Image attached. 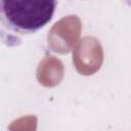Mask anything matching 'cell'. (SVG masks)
Here are the masks:
<instances>
[{"mask_svg":"<svg viewBox=\"0 0 131 131\" xmlns=\"http://www.w3.org/2000/svg\"><path fill=\"white\" fill-rule=\"evenodd\" d=\"M57 0H0V24L15 34L29 35L53 17Z\"/></svg>","mask_w":131,"mask_h":131,"instance_id":"cell-1","label":"cell"}]
</instances>
